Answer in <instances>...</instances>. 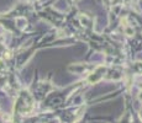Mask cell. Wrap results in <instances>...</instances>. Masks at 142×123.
Segmentation results:
<instances>
[{"label":"cell","mask_w":142,"mask_h":123,"mask_svg":"<svg viewBox=\"0 0 142 123\" xmlns=\"http://www.w3.org/2000/svg\"><path fill=\"white\" fill-rule=\"evenodd\" d=\"M125 33L127 34V36H132V34H133V28L126 27V28H125Z\"/></svg>","instance_id":"cell-1"},{"label":"cell","mask_w":142,"mask_h":123,"mask_svg":"<svg viewBox=\"0 0 142 123\" xmlns=\"http://www.w3.org/2000/svg\"><path fill=\"white\" fill-rule=\"evenodd\" d=\"M141 117H142V110H141Z\"/></svg>","instance_id":"cell-2"}]
</instances>
